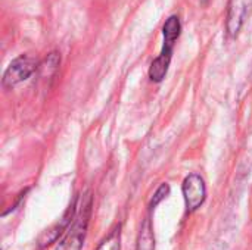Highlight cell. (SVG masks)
<instances>
[{
	"label": "cell",
	"mask_w": 252,
	"mask_h": 250,
	"mask_svg": "<svg viewBox=\"0 0 252 250\" xmlns=\"http://www.w3.org/2000/svg\"><path fill=\"white\" fill-rule=\"evenodd\" d=\"M182 31V24L179 16L173 15L170 16L164 27H162V34H164V46L162 50L159 53V56L151 63L149 68V78L155 83H161L167 72H168V66L171 62V56H173V49L176 44V40L179 38Z\"/></svg>",
	"instance_id": "cell-1"
},
{
	"label": "cell",
	"mask_w": 252,
	"mask_h": 250,
	"mask_svg": "<svg viewBox=\"0 0 252 250\" xmlns=\"http://www.w3.org/2000/svg\"><path fill=\"white\" fill-rule=\"evenodd\" d=\"M90 209H92V199L89 194L83 199L81 205L77 209V214L74 215L72 224L66 228V234L63 236L62 242L56 250H81L84 245V237L89 225L90 218Z\"/></svg>",
	"instance_id": "cell-2"
},
{
	"label": "cell",
	"mask_w": 252,
	"mask_h": 250,
	"mask_svg": "<svg viewBox=\"0 0 252 250\" xmlns=\"http://www.w3.org/2000/svg\"><path fill=\"white\" fill-rule=\"evenodd\" d=\"M37 63L35 60L28 55H21L15 60L10 62L7 69L3 74V85L6 88L15 87L16 84L25 81L31 77V74L35 71Z\"/></svg>",
	"instance_id": "cell-3"
},
{
	"label": "cell",
	"mask_w": 252,
	"mask_h": 250,
	"mask_svg": "<svg viewBox=\"0 0 252 250\" xmlns=\"http://www.w3.org/2000/svg\"><path fill=\"white\" fill-rule=\"evenodd\" d=\"M182 190H183L185 203L189 212L196 211L207 197V187H205L204 178L198 174L188 175L183 181Z\"/></svg>",
	"instance_id": "cell-4"
},
{
	"label": "cell",
	"mask_w": 252,
	"mask_h": 250,
	"mask_svg": "<svg viewBox=\"0 0 252 250\" xmlns=\"http://www.w3.org/2000/svg\"><path fill=\"white\" fill-rule=\"evenodd\" d=\"M252 13V0H229L226 31L230 37H236L245 22Z\"/></svg>",
	"instance_id": "cell-5"
},
{
	"label": "cell",
	"mask_w": 252,
	"mask_h": 250,
	"mask_svg": "<svg viewBox=\"0 0 252 250\" xmlns=\"http://www.w3.org/2000/svg\"><path fill=\"white\" fill-rule=\"evenodd\" d=\"M136 250H155V237H154L151 217H148L140 227Z\"/></svg>",
	"instance_id": "cell-6"
},
{
	"label": "cell",
	"mask_w": 252,
	"mask_h": 250,
	"mask_svg": "<svg viewBox=\"0 0 252 250\" xmlns=\"http://www.w3.org/2000/svg\"><path fill=\"white\" fill-rule=\"evenodd\" d=\"M96 250H121V225H118Z\"/></svg>",
	"instance_id": "cell-7"
},
{
	"label": "cell",
	"mask_w": 252,
	"mask_h": 250,
	"mask_svg": "<svg viewBox=\"0 0 252 250\" xmlns=\"http://www.w3.org/2000/svg\"><path fill=\"white\" fill-rule=\"evenodd\" d=\"M168 193H170V186L167 184V183H164V184H161V187L157 190V193L154 194V199L151 200V205H149V211L152 212L167 196H168Z\"/></svg>",
	"instance_id": "cell-8"
}]
</instances>
